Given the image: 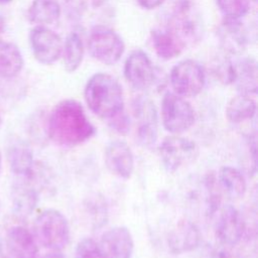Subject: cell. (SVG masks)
Instances as JSON below:
<instances>
[{"label": "cell", "mask_w": 258, "mask_h": 258, "mask_svg": "<svg viewBox=\"0 0 258 258\" xmlns=\"http://www.w3.org/2000/svg\"><path fill=\"white\" fill-rule=\"evenodd\" d=\"M219 43L225 53L240 55L249 43L248 32L241 19L224 18L217 29Z\"/></svg>", "instance_id": "cell-12"}, {"label": "cell", "mask_w": 258, "mask_h": 258, "mask_svg": "<svg viewBox=\"0 0 258 258\" xmlns=\"http://www.w3.org/2000/svg\"><path fill=\"white\" fill-rule=\"evenodd\" d=\"M38 203V190L29 177H18L12 187V209L18 218H26Z\"/></svg>", "instance_id": "cell-18"}, {"label": "cell", "mask_w": 258, "mask_h": 258, "mask_svg": "<svg viewBox=\"0 0 258 258\" xmlns=\"http://www.w3.org/2000/svg\"><path fill=\"white\" fill-rule=\"evenodd\" d=\"M158 153L165 169L174 172L197 157L198 147L192 140L174 134L162 140Z\"/></svg>", "instance_id": "cell-8"}, {"label": "cell", "mask_w": 258, "mask_h": 258, "mask_svg": "<svg viewBox=\"0 0 258 258\" xmlns=\"http://www.w3.org/2000/svg\"><path fill=\"white\" fill-rule=\"evenodd\" d=\"M218 178L222 187L232 198H241L244 196L247 188L246 180L237 168L232 166L221 167Z\"/></svg>", "instance_id": "cell-26"}, {"label": "cell", "mask_w": 258, "mask_h": 258, "mask_svg": "<svg viewBox=\"0 0 258 258\" xmlns=\"http://www.w3.org/2000/svg\"><path fill=\"white\" fill-rule=\"evenodd\" d=\"M215 233L223 245L234 246L240 242L244 233V221L235 207L226 205L219 210L215 223Z\"/></svg>", "instance_id": "cell-11"}, {"label": "cell", "mask_w": 258, "mask_h": 258, "mask_svg": "<svg viewBox=\"0 0 258 258\" xmlns=\"http://www.w3.org/2000/svg\"><path fill=\"white\" fill-rule=\"evenodd\" d=\"M195 110L185 98L173 92L164 94L161 101V120L167 132L180 134L195 123Z\"/></svg>", "instance_id": "cell-7"}, {"label": "cell", "mask_w": 258, "mask_h": 258, "mask_svg": "<svg viewBox=\"0 0 258 258\" xmlns=\"http://www.w3.org/2000/svg\"><path fill=\"white\" fill-rule=\"evenodd\" d=\"M251 1H252V2H254V3H255V2H256V1H257V0H251Z\"/></svg>", "instance_id": "cell-38"}, {"label": "cell", "mask_w": 258, "mask_h": 258, "mask_svg": "<svg viewBox=\"0 0 258 258\" xmlns=\"http://www.w3.org/2000/svg\"><path fill=\"white\" fill-rule=\"evenodd\" d=\"M109 125L119 134H126L130 130V119L123 112L109 120Z\"/></svg>", "instance_id": "cell-30"}, {"label": "cell", "mask_w": 258, "mask_h": 258, "mask_svg": "<svg viewBox=\"0 0 258 258\" xmlns=\"http://www.w3.org/2000/svg\"><path fill=\"white\" fill-rule=\"evenodd\" d=\"M74 258H104L98 242L85 238L77 245Z\"/></svg>", "instance_id": "cell-29"}, {"label": "cell", "mask_w": 258, "mask_h": 258, "mask_svg": "<svg viewBox=\"0 0 258 258\" xmlns=\"http://www.w3.org/2000/svg\"><path fill=\"white\" fill-rule=\"evenodd\" d=\"M105 163L113 174L128 179L134 170V156L131 148L124 141L110 142L105 149Z\"/></svg>", "instance_id": "cell-15"}, {"label": "cell", "mask_w": 258, "mask_h": 258, "mask_svg": "<svg viewBox=\"0 0 258 258\" xmlns=\"http://www.w3.org/2000/svg\"><path fill=\"white\" fill-rule=\"evenodd\" d=\"M184 47L200 42L204 36L203 14L195 0H177L170 11L165 26Z\"/></svg>", "instance_id": "cell-3"}, {"label": "cell", "mask_w": 258, "mask_h": 258, "mask_svg": "<svg viewBox=\"0 0 258 258\" xmlns=\"http://www.w3.org/2000/svg\"><path fill=\"white\" fill-rule=\"evenodd\" d=\"M234 80L233 85L236 86L240 94L255 95L257 93V61L253 57H243L233 62Z\"/></svg>", "instance_id": "cell-20"}, {"label": "cell", "mask_w": 258, "mask_h": 258, "mask_svg": "<svg viewBox=\"0 0 258 258\" xmlns=\"http://www.w3.org/2000/svg\"><path fill=\"white\" fill-rule=\"evenodd\" d=\"M256 102L251 96L239 94L228 102L225 113L230 122L238 124L252 119L256 114Z\"/></svg>", "instance_id": "cell-25"}, {"label": "cell", "mask_w": 258, "mask_h": 258, "mask_svg": "<svg viewBox=\"0 0 258 258\" xmlns=\"http://www.w3.org/2000/svg\"><path fill=\"white\" fill-rule=\"evenodd\" d=\"M85 55V45L81 35L76 32H70L63 41L61 56L63 68L68 73L76 72L82 64Z\"/></svg>", "instance_id": "cell-24"}, {"label": "cell", "mask_w": 258, "mask_h": 258, "mask_svg": "<svg viewBox=\"0 0 258 258\" xmlns=\"http://www.w3.org/2000/svg\"><path fill=\"white\" fill-rule=\"evenodd\" d=\"M29 45L34 58L41 64H52L61 56V37L46 26L35 25L29 32Z\"/></svg>", "instance_id": "cell-9"}, {"label": "cell", "mask_w": 258, "mask_h": 258, "mask_svg": "<svg viewBox=\"0 0 258 258\" xmlns=\"http://www.w3.org/2000/svg\"><path fill=\"white\" fill-rule=\"evenodd\" d=\"M1 125H2V117L0 115V127H1Z\"/></svg>", "instance_id": "cell-37"}, {"label": "cell", "mask_w": 258, "mask_h": 258, "mask_svg": "<svg viewBox=\"0 0 258 258\" xmlns=\"http://www.w3.org/2000/svg\"><path fill=\"white\" fill-rule=\"evenodd\" d=\"M150 40L154 52L163 60L178 56L185 48L178 38L166 27L155 28L150 32Z\"/></svg>", "instance_id": "cell-21"}, {"label": "cell", "mask_w": 258, "mask_h": 258, "mask_svg": "<svg viewBox=\"0 0 258 258\" xmlns=\"http://www.w3.org/2000/svg\"><path fill=\"white\" fill-rule=\"evenodd\" d=\"M61 14L59 0H32L27 9V19L30 23L46 26L56 22Z\"/></svg>", "instance_id": "cell-22"}, {"label": "cell", "mask_w": 258, "mask_h": 258, "mask_svg": "<svg viewBox=\"0 0 258 258\" xmlns=\"http://www.w3.org/2000/svg\"><path fill=\"white\" fill-rule=\"evenodd\" d=\"M87 47L94 59L106 66L117 63L125 51L122 37L115 30L104 25H97L91 29Z\"/></svg>", "instance_id": "cell-5"}, {"label": "cell", "mask_w": 258, "mask_h": 258, "mask_svg": "<svg viewBox=\"0 0 258 258\" xmlns=\"http://www.w3.org/2000/svg\"><path fill=\"white\" fill-rule=\"evenodd\" d=\"M89 109L108 121L124 111V95L119 82L106 73H96L87 82L84 91Z\"/></svg>", "instance_id": "cell-2"}, {"label": "cell", "mask_w": 258, "mask_h": 258, "mask_svg": "<svg viewBox=\"0 0 258 258\" xmlns=\"http://www.w3.org/2000/svg\"><path fill=\"white\" fill-rule=\"evenodd\" d=\"M1 168H2V155L0 152V172H1Z\"/></svg>", "instance_id": "cell-36"}, {"label": "cell", "mask_w": 258, "mask_h": 258, "mask_svg": "<svg viewBox=\"0 0 258 258\" xmlns=\"http://www.w3.org/2000/svg\"><path fill=\"white\" fill-rule=\"evenodd\" d=\"M8 258H36L37 242L26 228L17 225L11 227L5 239Z\"/></svg>", "instance_id": "cell-16"}, {"label": "cell", "mask_w": 258, "mask_h": 258, "mask_svg": "<svg viewBox=\"0 0 258 258\" xmlns=\"http://www.w3.org/2000/svg\"><path fill=\"white\" fill-rule=\"evenodd\" d=\"M136 1L142 8L147 10H152L161 6L165 0H136Z\"/></svg>", "instance_id": "cell-32"}, {"label": "cell", "mask_w": 258, "mask_h": 258, "mask_svg": "<svg viewBox=\"0 0 258 258\" xmlns=\"http://www.w3.org/2000/svg\"><path fill=\"white\" fill-rule=\"evenodd\" d=\"M216 4L224 18L241 19L248 14L251 0H216Z\"/></svg>", "instance_id": "cell-27"}, {"label": "cell", "mask_w": 258, "mask_h": 258, "mask_svg": "<svg viewBox=\"0 0 258 258\" xmlns=\"http://www.w3.org/2000/svg\"><path fill=\"white\" fill-rule=\"evenodd\" d=\"M126 81L136 90H147L155 82V71L147 53L136 48L126 57L123 69Z\"/></svg>", "instance_id": "cell-10"}, {"label": "cell", "mask_w": 258, "mask_h": 258, "mask_svg": "<svg viewBox=\"0 0 258 258\" xmlns=\"http://www.w3.org/2000/svg\"><path fill=\"white\" fill-rule=\"evenodd\" d=\"M33 232L35 240L51 251H61L66 248L71 236L67 218L54 209H46L36 217Z\"/></svg>", "instance_id": "cell-4"}, {"label": "cell", "mask_w": 258, "mask_h": 258, "mask_svg": "<svg viewBox=\"0 0 258 258\" xmlns=\"http://www.w3.org/2000/svg\"><path fill=\"white\" fill-rule=\"evenodd\" d=\"M133 112L137 122L138 141L144 146L153 145L157 139V113L154 104L148 99L139 98L133 104Z\"/></svg>", "instance_id": "cell-13"}, {"label": "cell", "mask_w": 258, "mask_h": 258, "mask_svg": "<svg viewBox=\"0 0 258 258\" xmlns=\"http://www.w3.org/2000/svg\"><path fill=\"white\" fill-rule=\"evenodd\" d=\"M98 244L104 258H131L134 251L132 234L123 226L106 231Z\"/></svg>", "instance_id": "cell-14"}, {"label": "cell", "mask_w": 258, "mask_h": 258, "mask_svg": "<svg viewBox=\"0 0 258 258\" xmlns=\"http://www.w3.org/2000/svg\"><path fill=\"white\" fill-rule=\"evenodd\" d=\"M13 0H0V4H8L11 3Z\"/></svg>", "instance_id": "cell-35"}, {"label": "cell", "mask_w": 258, "mask_h": 258, "mask_svg": "<svg viewBox=\"0 0 258 258\" xmlns=\"http://www.w3.org/2000/svg\"><path fill=\"white\" fill-rule=\"evenodd\" d=\"M0 210H1V201H0Z\"/></svg>", "instance_id": "cell-39"}, {"label": "cell", "mask_w": 258, "mask_h": 258, "mask_svg": "<svg viewBox=\"0 0 258 258\" xmlns=\"http://www.w3.org/2000/svg\"><path fill=\"white\" fill-rule=\"evenodd\" d=\"M23 66L24 59L18 46L0 39V78H15L20 74Z\"/></svg>", "instance_id": "cell-23"}, {"label": "cell", "mask_w": 258, "mask_h": 258, "mask_svg": "<svg viewBox=\"0 0 258 258\" xmlns=\"http://www.w3.org/2000/svg\"><path fill=\"white\" fill-rule=\"evenodd\" d=\"M95 127L87 117L83 106L67 99L54 106L47 121V134L57 145L73 147L92 138Z\"/></svg>", "instance_id": "cell-1"}, {"label": "cell", "mask_w": 258, "mask_h": 258, "mask_svg": "<svg viewBox=\"0 0 258 258\" xmlns=\"http://www.w3.org/2000/svg\"><path fill=\"white\" fill-rule=\"evenodd\" d=\"M6 30V22L4 17L0 14V36L5 32Z\"/></svg>", "instance_id": "cell-34"}, {"label": "cell", "mask_w": 258, "mask_h": 258, "mask_svg": "<svg viewBox=\"0 0 258 258\" xmlns=\"http://www.w3.org/2000/svg\"><path fill=\"white\" fill-rule=\"evenodd\" d=\"M7 160L11 171L18 177H28L35 167L32 150L22 140L10 143L7 148Z\"/></svg>", "instance_id": "cell-19"}, {"label": "cell", "mask_w": 258, "mask_h": 258, "mask_svg": "<svg viewBox=\"0 0 258 258\" xmlns=\"http://www.w3.org/2000/svg\"><path fill=\"white\" fill-rule=\"evenodd\" d=\"M41 258H64V256L60 253V251H51L50 253L45 254Z\"/></svg>", "instance_id": "cell-33"}, {"label": "cell", "mask_w": 258, "mask_h": 258, "mask_svg": "<svg viewBox=\"0 0 258 258\" xmlns=\"http://www.w3.org/2000/svg\"><path fill=\"white\" fill-rule=\"evenodd\" d=\"M213 74L216 79L224 84L231 85L234 80L233 61L228 57H218L213 62Z\"/></svg>", "instance_id": "cell-28"}, {"label": "cell", "mask_w": 258, "mask_h": 258, "mask_svg": "<svg viewBox=\"0 0 258 258\" xmlns=\"http://www.w3.org/2000/svg\"><path fill=\"white\" fill-rule=\"evenodd\" d=\"M201 232L198 226L188 221L180 220L169 232L167 244L174 254H182L195 250L201 242Z\"/></svg>", "instance_id": "cell-17"}, {"label": "cell", "mask_w": 258, "mask_h": 258, "mask_svg": "<svg viewBox=\"0 0 258 258\" xmlns=\"http://www.w3.org/2000/svg\"><path fill=\"white\" fill-rule=\"evenodd\" d=\"M63 5L72 17H80L86 8L84 0H63Z\"/></svg>", "instance_id": "cell-31"}, {"label": "cell", "mask_w": 258, "mask_h": 258, "mask_svg": "<svg viewBox=\"0 0 258 258\" xmlns=\"http://www.w3.org/2000/svg\"><path fill=\"white\" fill-rule=\"evenodd\" d=\"M169 83L174 94L183 98L196 97L205 87L206 73L198 61L183 59L172 67Z\"/></svg>", "instance_id": "cell-6"}]
</instances>
